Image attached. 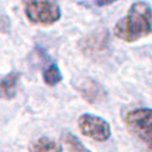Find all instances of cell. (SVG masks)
<instances>
[{"mask_svg": "<svg viewBox=\"0 0 152 152\" xmlns=\"http://www.w3.org/2000/svg\"><path fill=\"white\" fill-rule=\"evenodd\" d=\"M149 34H152V8L145 1L133 3L113 28L114 37L125 42H136Z\"/></svg>", "mask_w": 152, "mask_h": 152, "instance_id": "obj_1", "label": "cell"}, {"mask_svg": "<svg viewBox=\"0 0 152 152\" xmlns=\"http://www.w3.org/2000/svg\"><path fill=\"white\" fill-rule=\"evenodd\" d=\"M125 121L129 132L152 152V109L140 107L128 111Z\"/></svg>", "mask_w": 152, "mask_h": 152, "instance_id": "obj_2", "label": "cell"}, {"mask_svg": "<svg viewBox=\"0 0 152 152\" xmlns=\"http://www.w3.org/2000/svg\"><path fill=\"white\" fill-rule=\"evenodd\" d=\"M25 15L28 22L38 26H52L61 18V8L56 1H33L23 3Z\"/></svg>", "mask_w": 152, "mask_h": 152, "instance_id": "obj_3", "label": "cell"}, {"mask_svg": "<svg viewBox=\"0 0 152 152\" xmlns=\"http://www.w3.org/2000/svg\"><path fill=\"white\" fill-rule=\"evenodd\" d=\"M77 128L83 136L98 142L107 141L111 136L110 124L94 114H82L77 120Z\"/></svg>", "mask_w": 152, "mask_h": 152, "instance_id": "obj_4", "label": "cell"}, {"mask_svg": "<svg viewBox=\"0 0 152 152\" xmlns=\"http://www.w3.org/2000/svg\"><path fill=\"white\" fill-rule=\"evenodd\" d=\"M110 34L106 28H96L86 34L79 41V48L83 54L88 57H99L109 49Z\"/></svg>", "mask_w": 152, "mask_h": 152, "instance_id": "obj_5", "label": "cell"}, {"mask_svg": "<svg viewBox=\"0 0 152 152\" xmlns=\"http://www.w3.org/2000/svg\"><path fill=\"white\" fill-rule=\"evenodd\" d=\"M73 87L87 103L96 104L106 101L107 98L104 87L92 77H79L73 80Z\"/></svg>", "mask_w": 152, "mask_h": 152, "instance_id": "obj_6", "label": "cell"}, {"mask_svg": "<svg viewBox=\"0 0 152 152\" xmlns=\"http://www.w3.org/2000/svg\"><path fill=\"white\" fill-rule=\"evenodd\" d=\"M35 56H37L38 61L41 63V71H42V77H44L45 84L48 86H56L63 80V73H61L58 65L56 61L52 60L50 57L46 54V52L41 48L35 49Z\"/></svg>", "mask_w": 152, "mask_h": 152, "instance_id": "obj_7", "label": "cell"}, {"mask_svg": "<svg viewBox=\"0 0 152 152\" xmlns=\"http://www.w3.org/2000/svg\"><path fill=\"white\" fill-rule=\"evenodd\" d=\"M28 152H63V145L50 137H39L28 144Z\"/></svg>", "mask_w": 152, "mask_h": 152, "instance_id": "obj_8", "label": "cell"}, {"mask_svg": "<svg viewBox=\"0 0 152 152\" xmlns=\"http://www.w3.org/2000/svg\"><path fill=\"white\" fill-rule=\"evenodd\" d=\"M19 77H20V72H18V71L10 72L1 77V96L4 99L10 101V99H12L15 96Z\"/></svg>", "mask_w": 152, "mask_h": 152, "instance_id": "obj_9", "label": "cell"}, {"mask_svg": "<svg viewBox=\"0 0 152 152\" xmlns=\"http://www.w3.org/2000/svg\"><path fill=\"white\" fill-rule=\"evenodd\" d=\"M61 139H63V142L65 144L66 149L69 152H91L79 139H77V137L75 136V134H73V133L64 132Z\"/></svg>", "mask_w": 152, "mask_h": 152, "instance_id": "obj_10", "label": "cell"}]
</instances>
